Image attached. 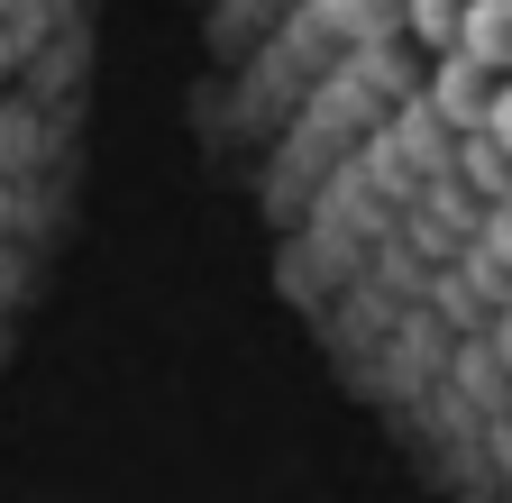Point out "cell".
<instances>
[{
  "instance_id": "6da1fadb",
  "label": "cell",
  "mask_w": 512,
  "mask_h": 503,
  "mask_svg": "<svg viewBox=\"0 0 512 503\" xmlns=\"http://www.w3.org/2000/svg\"><path fill=\"white\" fill-rule=\"evenodd\" d=\"M485 101H494V74L476 65V55H458V46H439V74H430V110L448 119V129H467V138H476V119H485Z\"/></svg>"
},
{
  "instance_id": "7a4b0ae2",
  "label": "cell",
  "mask_w": 512,
  "mask_h": 503,
  "mask_svg": "<svg viewBox=\"0 0 512 503\" xmlns=\"http://www.w3.org/2000/svg\"><path fill=\"white\" fill-rule=\"evenodd\" d=\"M458 55H476L485 74H512V0H458Z\"/></svg>"
},
{
  "instance_id": "3957f363",
  "label": "cell",
  "mask_w": 512,
  "mask_h": 503,
  "mask_svg": "<svg viewBox=\"0 0 512 503\" xmlns=\"http://www.w3.org/2000/svg\"><path fill=\"white\" fill-rule=\"evenodd\" d=\"M403 10H412V37H430V46L458 37V0H403Z\"/></svg>"
},
{
  "instance_id": "277c9868",
  "label": "cell",
  "mask_w": 512,
  "mask_h": 503,
  "mask_svg": "<svg viewBox=\"0 0 512 503\" xmlns=\"http://www.w3.org/2000/svg\"><path fill=\"white\" fill-rule=\"evenodd\" d=\"M476 138H494V147L512 156V74H494V101H485V119H476Z\"/></svg>"
}]
</instances>
